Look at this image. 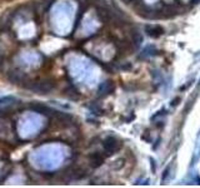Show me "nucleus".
<instances>
[{
    "label": "nucleus",
    "mask_w": 200,
    "mask_h": 188,
    "mask_svg": "<svg viewBox=\"0 0 200 188\" xmlns=\"http://www.w3.org/2000/svg\"><path fill=\"white\" fill-rule=\"evenodd\" d=\"M120 148V143L116 138L114 137H108L105 141H104V149L108 154H113L114 152H116L118 149Z\"/></svg>",
    "instance_id": "obj_1"
},
{
    "label": "nucleus",
    "mask_w": 200,
    "mask_h": 188,
    "mask_svg": "<svg viewBox=\"0 0 200 188\" xmlns=\"http://www.w3.org/2000/svg\"><path fill=\"white\" fill-rule=\"evenodd\" d=\"M53 87H54V84L51 82H39L34 87H31V89H34L39 93H48L49 91H51Z\"/></svg>",
    "instance_id": "obj_2"
},
{
    "label": "nucleus",
    "mask_w": 200,
    "mask_h": 188,
    "mask_svg": "<svg viewBox=\"0 0 200 188\" xmlns=\"http://www.w3.org/2000/svg\"><path fill=\"white\" fill-rule=\"evenodd\" d=\"M145 30H146V33L150 36H154V38L160 36L163 34V31H164L163 28L159 26V25H148V26H145Z\"/></svg>",
    "instance_id": "obj_3"
},
{
    "label": "nucleus",
    "mask_w": 200,
    "mask_h": 188,
    "mask_svg": "<svg viewBox=\"0 0 200 188\" xmlns=\"http://www.w3.org/2000/svg\"><path fill=\"white\" fill-rule=\"evenodd\" d=\"M90 162L93 167H99L100 164L104 162V158L100 156L99 153H94L93 156H90Z\"/></svg>",
    "instance_id": "obj_4"
},
{
    "label": "nucleus",
    "mask_w": 200,
    "mask_h": 188,
    "mask_svg": "<svg viewBox=\"0 0 200 188\" xmlns=\"http://www.w3.org/2000/svg\"><path fill=\"white\" fill-rule=\"evenodd\" d=\"M178 102H180V98H178V99H175V100L173 102V105H176V104H179Z\"/></svg>",
    "instance_id": "obj_5"
},
{
    "label": "nucleus",
    "mask_w": 200,
    "mask_h": 188,
    "mask_svg": "<svg viewBox=\"0 0 200 188\" xmlns=\"http://www.w3.org/2000/svg\"><path fill=\"white\" fill-rule=\"evenodd\" d=\"M123 1H124V3H125V4H130V3H131V1H133V0H123Z\"/></svg>",
    "instance_id": "obj_6"
},
{
    "label": "nucleus",
    "mask_w": 200,
    "mask_h": 188,
    "mask_svg": "<svg viewBox=\"0 0 200 188\" xmlns=\"http://www.w3.org/2000/svg\"><path fill=\"white\" fill-rule=\"evenodd\" d=\"M195 1H199V0H193V3H195Z\"/></svg>",
    "instance_id": "obj_7"
}]
</instances>
